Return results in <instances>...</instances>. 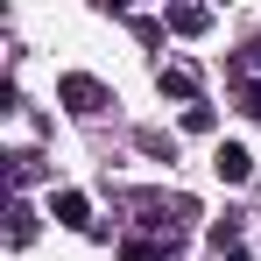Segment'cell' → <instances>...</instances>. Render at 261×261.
<instances>
[{"mask_svg": "<svg viewBox=\"0 0 261 261\" xmlns=\"http://www.w3.org/2000/svg\"><path fill=\"white\" fill-rule=\"evenodd\" d=\"M64 99H71L78 113H99V106H106V92L92 85V78H64Z\"/></svg>", "mask_w": 261, "mask_h": 261, "instance_id": "cell-1", "label": "cell"}, {"mask_svg": "<svg viewBox=\"0 0 261 261\" xmlns=\"http://www.w3.org/2000/svg\"><path fill=\"white\" fill-rule=\"evenodd\" d=\"M226 184H247V148H219V163H212Z\"/></svg>", "mask_w": 261, "mask_h": 261, "instance_id": "cell-2", "label": "cell"}, {"mask_svg": "<svg viewBox=\"0 0 261 261\" xmlns=\"http://www.w3.org/2000/svg\"><path fill=\"white\" fill-rule=\"evenodd\" d=\"M57 219H64V226H92V205L78 191H64V198H57Z\"/></svg>", "mask_w": 261, "mask_h": 261, "instance_id": "cell-3", "label": "cell"}, {"mask_svg": "<svg viewBox=\"0 0 261 261\" xmlns=\"http://www.w3.org/2000/svg\"><path fill=\"white\" fill-rule=\"evenodd\" d=\"M170 21L184 29V36H198V29H205V7H170Z\"/></svg>", "mask_w": 261, "mask_h": 261, "instance_id": "cell-4", "label": "cell"}, {"mask_svg": "<svg viewBox=\"0 0 261 261\" xmlns=\"http://www.w3.org/2000/svg\"><path fill=\"white\" fill-rule=\"evenodd\" d=\"M29 233H36V212H29V205H14V247H29Z\"/></svg>", "mask_w": 261, "mask_h": 261, "instance_id": "cell-5", "label": "cell"}, {"mask_svg": "<svg viewBox=\"0 0 261 261\" xmlns=\"http://www.w3.org/2000/svg\"><path fill=\"white\" fill-rule=\"evenodd\" d=\"M127 261H163V247L155 240H127Z\"/></svg>", "mask_w": 261, "mask_h": 261, "instance_id": "cell-6", "label": "cell"}, {"mask_svg": "<svg viewBox=\"0 0 261 261\" xmlns=\"http://www.w3.org/2000/svg\"><path fill=\"white\" fill-rule=\"evenodd\" d=\"M247 113H254V120H261V85H247Z\"/></svg>", "mask_w": 261, "mask_h": 261, "instance_id": "cell-7", "label": "cell"}]
</instances>
